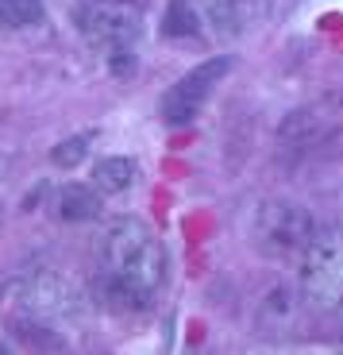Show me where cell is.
<instances>
[{"mask_svg":"<svg viewBox=\"0 0 343 355\" xmlns=\"http://www.w3.org/2000/svg\"><path fill=\"white\" fill-rule=\"evenodd\" d=\"M105 266L112 278H120L123 286H132L143 297L159 293L166 282V251H162L159 236L135 216H120V220L108 224Z\"/></svg>","mask_w":343,"mask_h":355,"instance_id":"6da1fadb","label":"cell"},{"mask_svg":"<svg viewBox=\"0 0 343 355\" xmlns=\"http://www.w3.org/2000/svg\"><path fill=\"white\" fill-rule=\"evenodd\" d=\"M317 232V220L305 205L285 201V197H274L263 201L251 216V243L263 251L266 259H293L308 248Z\"/></svg>","mask_w":343,"mask_h":355,"instance_id":"7a4b0ae2","label":"cell"},{"mask_svg":"<svg viewBox=\"0 0 343 355\" xmlns=\"http://www.w3.org/2000/svg\"><path fill=\"white\" fill-rule=\"evenodd\" d=\"M301 293L313 305L343 302V224H324L301 251Z\"/></svg>","mask_w":343,"mask_h":355,"instance_id":"3957f363","label":"cell"},{"mask_svg":"<svg viewBox=\"0 0 343 355\" xmlns=\"http://www.w3.org/2000/svg\"><path fill=\"white\" fill-rule=\"evenodd\" d=\"M228 70H231V58H209V62L193 66L189 73H182L159 101L162 120H166V124H189V120L204 108V101L212 97L216 81Z\"/></svg>","mask_w":343,"mask_h":355,"instance_id":"277c9868","label":"cell"},{"mask_svg":"<svg viewBox=\"0 0 343 355\" xmlns=\"http://www.w3.org/2000/svg\"><path fill=\"white\" fill-rule=\"evenodd\" d=\"M78 27L85 31V39L100 51H123L132 46L139 35V19L127 4H108V0H89L78 12Z\"/></svg>","mask_w":343,"mask_h":355,"instance_id":"5b68a950","label":"cell"},{"mask_svg":"<svg viewBox=\"0 0 343 355\" xmlns=\"http://www.w3.org/2000/svg\"><path fill=\"white\" fill-rule=\"evenodd\" d=\"M12 293H16V305L27 309L31 317H70V313L78 309V293H73V286L66 282L62 275H51V270L19 278Z\"/></svg>","mask_w":343,"mask_h":355,"instance_id":"8992f818","label":"cell"},{"mask_svg":"<svg viewBox=\"0 0 343 355\" xmlns=\"http://www.w3.org/2000/svg\"><path fill=\"white\" fill-rule=\"evenodd\" d=\"M197 12L201 27L216 39H236L243 35L247 19H251V0H189Z\"/></svg>","mask_w":343,"mask_h":355,"instance_id":"52a82bcc","label":"cell"},{"mask_svg":"<svg viewBox=\"0 0 343 355\" xmlns=\"http://www.w3.org/2000/svg\"><path fill=\"white\" fill-rule=\"evenodd\" d=\"M297 320V290L285 282H274L258 297V324L266 332H285Z\"/></svg>","mask_w":343,"mask_h":355,"instance_id":"ba28073f","label":"cell"},{"mask_svg":"<svg viewBox=\"0 0 343 355\" xmlns=\"http://www.w3.org/2000/svg\"><path fill=\"white\" fill-rule=\"evenodd\" d=\"M328 132H332V120H328L324 108H293L282 124H278L282 143H293V147H308V143L324 139Z\"/></svg>","mask_w":343,"mask_h":355,"instance_id":"9c48e42d","label":"cell"},{"mask_svg":"<svg viewBox=\"0 0 343 355\" xmlns=\"http://www.w3.org/2000/svg\"><path fill=\"white\" fill-rule=\"evenodd\" d=\"M54 209L66 224H85L100 216V189L97 186H81V182H70L62 186L58 197H54Z\"/></svg>","mask_w":343,"mask_h":355,"instance_id":"30bf717a","label":"cell"},{"mask_svg":"<svg viewBox=\"0 0 343 355\" xmlns=\"http://www.w3.org/2000/svg\"><path fill=\"white\" fill-rule=\"evenodd\" d=\"M93 186L100 193H127L135 186V162L123 155H108L93 166Z\"/></svg>","mask_w":343,"mask_h":355,"instance_id":"8fae6325","label":"cell"},{"mask_svg":"<svg viewBox=\"0 0 343 355\" xmlns=\"http://www.w3.org/2000/svg\"><path fill=\"white\" fill-rule=\"evenodd\" d=\"M43 19V0H0V27L19 31Z\"/></svg>","mask_w":343,"mask_h":355,"instance_id":"7c38bea8","label":"cell"},{"mask_svg":"<svg viewBox=\"0 0 343 355\" xmlns=\"http://www.w3.org/2000/svg\"><path fill=\"white\" fill-rule=\"evenodd\" d=\"M89 143H93V132H81V135H70V139H62L58 147L51 151V162H54V166H62V170L78 166V162L89 155Z\"/></svg>","mask_w":343,"mask_h":355,"instance_id":"4fadbf2b","label":"cell"},{"mask_svg":"<svg viewBox=\"0 0 343 355\" xmlns=\"http://www.w3.org/2000/svg\"><path fill=\"white\" fill-rule=\"evenodd\" d=\"M108 4H127V0H108Z\"/></svg>","mask_w":343,"mask_h":355,"instance_id":"5bb4252c","label":"cell"},{"mask_svg":"<svg viewBox=\"0 0 343 355\" xmlns=\"http://www.w3.org/2000/svg\"><path fill=\"white\" fill-rule=\"evenodd\" d=\"M340 309H343V302H340Z\"/></svg>","mask_w":343,"mask_h":355,"instance_id":"9a60e30c","label":"cell"}]
</instances>
